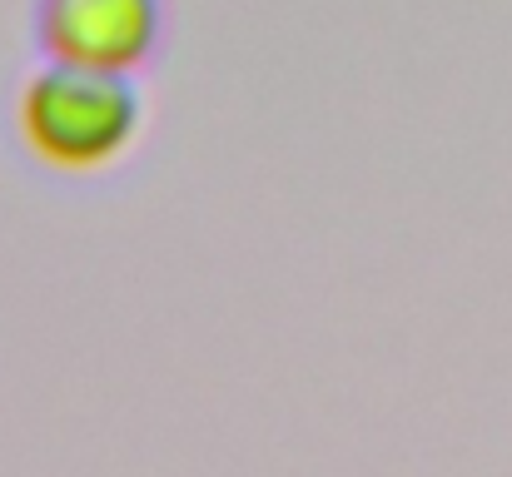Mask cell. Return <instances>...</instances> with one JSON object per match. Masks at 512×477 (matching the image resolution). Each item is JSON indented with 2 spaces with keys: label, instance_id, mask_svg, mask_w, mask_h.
I'll use <instances>...</instances> for the list:
<instances>
[{
  "label": "cell",
  "instance_id": "6da1fadb",
  "mask_svg": "<svg viewBox=\"0 0 512 477\" xmlns=\"http://www.w3.org/2000/svg\"><path fill=\"white\" fill-rule=\"evenodd\" d=\"M145 95L130 75L50 60L15 90V135L55 174H100L135 150Z\"/></svg>",
  "mask_w": 512,
  "mask_h": 477
},
{
  "label": "cell",
  "instance_id": "7a4b0ae2",
  "mask_svg": "<svg viewBox=\"0 0 512 477\" xmlns=\"http://www.w3.org/2000/svg\"><path fill=\"white\" fill-rule=\"evenodd\" d=\"M35 35L50 60L135 75L165 40V0H35Z\"/></svg>",
  "mask_w": 512,
  "mask_h": 477
}]
</instances>
